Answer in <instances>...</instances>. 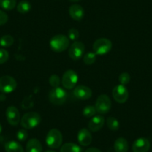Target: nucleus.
<instances>
[{
  "instance_id": "4",
  "label": "nucleus",
  "mask_w": 152,
  "mask_h": 152,
  "mask_svg": "<svg viewBox=\"0 0 152 152\" xmlns=\"http://www.w3.org/2000/svg\"><path fill=\"white\" fill-rule=\"evenodd\" d=\"M112 42L107 38H99L94 42L93 49L96 55H104L107 54L112 49Z\"/></svg>"
},
{
  "instance_id": "22",
  "label": "nucleus",
  "mask_w": 152,
  "mask_h": 152,
  "mask_svg": "<svg viewBox=\"0 0 152 152\" xmlns=\"http://www.w3.org/2000/svg\"><path fill=\"white\" fill-rule=\"evenodd\" d=\"M17 5V0H0V7L5 11H11Z\"/></svg>"
},
{
  "instance_id": "7",
  "label": "nucleus",
  "mask_w": 152,
  "mask_h": 152,
  "mask_svg": "<svg viewBox=\"0 0 152 152\" xmlns=\"http://www.w3.org/2000/svg\"><path fill=\"white\" fill-rule=\"evenodd\" d=\"M111 107H112V102L110 99L109 96L105 94L100 95L98 97L95 105L96 112L102 115L107 113L110 110Z\"/></svg>"
},
{
  "instance_id": "11",
  "label": "nucleus",
  "mask_w": 152,
  "mask_h": 152,
  "mask_svg": "<svg viewBox=\"0 0 152 152\" xmlns=\"http://www.w3.org/2000/svg\"><path fill=\"white\" fill-rule=\"evenodd\" d=\"M7 120L12 126H17L20 122V114L19 110L14 106H9L6 110Z\"/></svg>"
},
{
  "instance_id": "8",
  "label": "nucleus",
  "mask_w": 152,
  "mask_h": 152,
  "mask_svg": "<svg viewBox=\"0 0 152 152\" xmlns=\"http://www.w3.org/2000/svg\"><path fill=\"white\" fill-rule=\"evenodd\" d=\"M17 86V81L11 76L4 75L0 78V92L2 93H12L16 90Z\"/></svg>"
},
{
  "instance_id": "32",
  "label": "nucleus",
  "mask_w": 152,
  "mask_h": 152,
  "mask_svg": "<svg viewBox=\"0 0 152 152\" xmlns=\"http://www.w3.org/2000/svg\"><path fill=\"white\" fill-rule=\"evenodd\" d=\"M9 58V54L8 51L4 49H0V64H3L7 62Z\"/></svg>"
},
{
  "instance_id": "27",
  "label": "nucleus",
  "mask_w": 152,
  "mask_h": 152,
  "mask_svg": "<svg viewBox=\"0 0 152 152\" xmlns=\"http://www.w3.org/2000/svg\"><path fill=\"white\" fill-rule=\"evenodd\" d=\"M49 84L52 86L53 88H55V87H58L61 84V79H60L59 76L57 75H52L50 76L49 80Z\"/></svg>"
},
{
  "instance_id": "39",
  "label": "nucleus",
  "mask_w": 152,
  "mask_h": 152,
  "mask_svg": "<svg viewBox=\"0 0 152 152\" xmlns=\"http://www.w3.org/2000/svg\"><path fill=\"white\" fill-rule=\"evenodd\" d=\"M45 152H55V151H51V150H49V151H45Z\"/></svg>"
},
{
  "instance_id": "5",
  "label": "nucleus",
  "mask_w": 152,
  "mask_h": 152,
  "mask_svg": "<svg viewBox=\"0 0 152 152\" xmlns=\"http://www.w3.org/2000/svg\"><path fill=\"white\" fill-rule=\"evenodd\" d=\"M67 98L66 92L61 87L52 89L49 93V102L55 105H62Z\"/></svg>"
},
{
  "instance_id": "9",
  "label": "nucleus",
  "mask_w": 152,
  "mask_h": 152,
  "mask_svg": "<svg viewBox=\"0 0 152 152\" xmlns=\"http://www.w3.org/2000/svg\"><path fill=\"white\" fill-rule=\"evenodd\" d=\"M85 51V46L81 41H75L69 49V56L73 61H78L83 57Z\"/></svg>"
},
{
  "instance_id": "30",
  "label": "nucleus",
  "mask_w": 152,
  "mask_h": 152,
  "mask_svg": "<svg viewBox=\"0 0 152 152\" xmlns=\"http://www.w3.org/2000/svg\"><path fill=\"white\" fill-rule=\"evenodd\" d=\"M28 134L26 129H20L17 132V138L20 142L26 141L28 138Z\"/></svg>"
},
{
  "instance_id": "24",
  "label": "nucleus",
  "mask_w": 152,
  "mask_h": 152,
  "mask_svg": "<svg viewBox=\"0 0 152 152\" xmlns=\"http://www.w3.org/2000/svg\"><path fill=\"white\" fill-rule=\"evenodd\" d=\"M107 125L110 131H116L119 128V122L114 117H108L106 120Z\"/></svg>"
},
{
  "instance_id": "20",
  "label": "nucleus",
  "mask_w": 152,
  "mask_h": 152,
  "mask_svg": "<svg viewBox=\"0 0 152 152\" xmlns=\"http://www.w3.org/2000/svg\"><path fill=\"white\" fill-rule=\"evenodd\" d=\"M61 152H82V148L75 143L67 142L61 146Z\"/></svg>"
},
{
  "instance_id": "14",
  "label": "nucleus",
  "mask_w": 152,
  "mask_h": 152,
  "mask_svg": "<svg viewBox=\"0 0 152 152\" xmlns=\"http://www.w3.org/2000/svg\"><path fill=\"white\" fill-rule=\"evenodd\" d=\"M78 141L82 146H88L91 144L93 141V137L87 128H81L78 133Z\"/></svg>"
},
{
  "instance_id": "10",
  "label": "nucleus",
  "mask_w": 152,
  "mask_h": 152,
  "mask_svg": "<svg viewBox=\"0 0 152 152\" xmlns=\"http://www.w3.org/2000/svg\"><path fill=\"white\" fill-rule=\"evenodd\" d=\"M112 95L114 100L119 104H123L126 102L129 97L128 89L125 87V85H122V84L116 86L113 89Z\"/></svg>"
},
{
  "instance_id": "34",
  "label": "nucleus",
  "mask_w": 152,
  "mask_h": 152,
  "mask_svg": "<svg viewBox=\"0 0 152 152\" xmlns=\"http://www.w3.org/2000/svg\"><path fill=\"white\" fill-rule=\"evenodd\" d=\"M85 152H102V151L96 148H90L87 149Z\"/></svg>"
},
{
  "instance_id": "36",
  "label": "nucleus",
  "mask_w": 152,
  "mask_h": 152,
  "mask_svg": "<svg viewBox=\"0 0 152 152\" xmlns=\"http://www.w3.org/2000/svg\"><path fill=\"white\" fill-rule=\"evenodd\" d=\"M107 152H116V151H115V150H114V149L110 148V149H109V151H108Z\"/></svg>"
},
{
  "instance_id": "35",
  "label": "nucleus",
  "mask_w": 152,
  "mask_h": 152,
  "mask_svg": "<svg viewBox=\"0 0 152 152\" xmlns=\"http://www.w3.org/2000/svg\"><path fill=\"white\" fill-rule=\"evenodd\" d=\"M5 93H2V94L0 95V101H4L5 99Z\"/></svg>"
},
{
  "instance_id": "3",
  "label": "nucleus",
  "mask_w": 152,
  "mask_h": 152,
  "mask_svg": "<svg viewBox=\"0 0 152 152\" xmlns=\"http://www.w3.org/2000/svg\"><path fill=\"white\" fill-rule=\"evenodd\" d=\"M46 142L50 148L57 149L61 147L63 142V136L61 131L57 128L49 130L46 137Z\"/></svg>"
},
{
  "instance_id": "6",
  "label": "nucleus",
  "mask_w": 152,
  "mask_h": 152,
  "mask_svg": "<svg viewBox=\"0 0 152 152\" xmlns=\"http://www.w3.org/2000/svg\"><path fill=\"white\" fill-rule=\"evenodd\" d=\"M78 74L72 69H68L64 73L61 79V84L64 88L67 90H71L75 87L76 84L78 83Z\"/></svg>"
},
{
  "instance_id": "16",
  "label": "nucleus",
  "mask_w": 152,
  "mask_h": 152,
  "mask_svg": "<svg viewBox=\"0 0 152 152\" xmlns=\"http://www.w3.org/2000/svg\"><path fill=\"white\" fill-rule=\"evenodd\" d=\"M105 119L102 116H96L92 118L88 123V128L92 132H97L103 128Z\"/></svg>"
},
{
  "instance_id": "29",
  "label": "nucleus",
  "mask_w": 152,
  "mask_h": 152,
  "mask_svg": "<svg viewBox=\"0 0 152 152\" xmlns=\"http://www.w3.org/2000/svg\"><path fill=\"white\" fill-rule=\"evenodd\" d=\"M131 81V76L128 72H123L119 75V81L122 85H126Z\"/></svg>"
},
{
  "instance_id": "33",
  "label": "nucleus",
  "mask_w": 152,
  "mask_h": 152,
  "mask_svg": "<svg viewBox=\"0 0 152 152\" xmlns=\"http://www.w3.org/2000/svg\"><path fill=\"white\" fill-rule=\"evenodd\" d=\"M8 20V17L6 13H5L2 10H0V26H3V25L6 24Z\"/></svg>"
},
{
  "instance_id": "18",
  "label": "nucleus",
  "mask_w": 152,
  "mask_h": 152,
  "mask_svg": "<svg viewBox=\"0 0 152 152\" xmlns=\"http://www.w3.org/2000/svg\"><path fill=\"white\" fill-rule=\"evenodd\" d=\"M43 147L37 139H31L26 144V152H42Z\"/></svg>"
},
{
  "instance_id": "23",
  "label": "nucleus",
  "mask_w": 152,
  "mask_h": 152,
  "mask_svg": "<svg viewBox=\"0 0 152 152\" xmlns=\"http://www.w3.org/2000/svg\"><path fill=\"white\" fill-rule=\"evenodd\" d=\"M14 39L11 35L6 34L2 36V37L0 38V45L2 46V47L8 48L10 46H12L14 44Z\"/></svg>"
},
{
  "instance_id": "37",
  "label": "nucleus",
  "mask_w": 152,
  "mask_h": 152,
  "mask_svg": "<svg viewBox=\"0 0 152 152\" xmlns=\"http://www.w3.org/2000/svg\"><path fill=\"white\" fill-rule=\"evenodd\" d=\"M69 1H71V2H78V1H80V0H69Z\"/></svg>"
},
{
  "instance_id": "15",
  "label": "nucleus",
  "mask_w": 152,
  "mask_h": 152,
  "mask_svg": "<svg viewBox=\"0 0 152 152\" xmlns=\"http://www.w3.org/2000/svg\"><path fill=\"white\" fill-rule=\"evenodd\" d=\"M69 14L72 20L75 21H81L84 17V10L80 5L74 4L69 8Z\"/></svg>"
},
{
  "instance_id": "13",
  "label": "nucleus",
  "mask_w": 152,
  "mask_h": 152,
  "mask_svg": "<svg viewBox=\"0 0 152 152\" xmlns=\"http://www.w3.org/2000/svg\"><path fill=\"white\" fill-rule=\"evenodd\" d=\"M151 148V143L148 139L141 137L134 142L132 150L134 152H148Z\"/></svg>"
},
{
  "instance_id": "19",
  "label": "nucleus",
  "mask_w": 152,
  "mask_h": 152,
  "mask_svg": "<svg viewBox=\"0 0 152 152\" xmlns=\"http://www.w3.org/2000/svg\"><path fill=\"white\" fill-rule=\"evenodd\" d=\"M5 149L6 152H24L23 146L18 142L11 140L5 143Z\"/></svg>"
},
{
  "instance_id": "1",
  "label": "nucleus",
  "mask_w": 152,
  "mask_h": 152,
  "mask_svg": "<svg viewBox=\"0 0 152 152\" xmlns=\"http://www.w3.org/2000/svg\"><path fill=\"white\" fill-rule=\"evenodd\" d=\"M69 39L64 34H57L50 40L49 45L52 51L55 52H62L69 46Z\"/></svg>"
},
{
  "instance_id": "25",
  "label": "nucleus",
  "mask_w": 152,
  "mask_h": 152,
  "mask_svg": "<svg viewBox=\"0 0 152 152\" xmlns=\"http://www.w3.org/2000/svg\"><path fill=\"white\" fill-rule=\"evenodd\" d=\"M83 61L86 65H92L96 62V55L93 52H87L83 57Z\"/></svg>"
},
{
  "instance_id": "26",
  "label": "nucleus",
  "mask_w": 152,
  "mask_h": 152,
  "mask_svg": "<svg viewBox=\"0 0 152 152\" xmlns=\"http://www.w3.org/2000/svg\"><path fill=\"white\" fill-rule=\"evenodd\" d=\"M96 113H97L96 112V107H95V106H93V105H87L83 110V115L87 118L93 117L96 114Z\"/></svg>"
},
{
  "instance_id": "31",
  "label": "nucleus",
  "mask_w": 152,
  "mask_h": 152,
  "mask_svg": "<svg viewBox=\"0 0 152 152\" xmlns=\"http://www.w3.org/2000/svg\"><path fill=\"white\" fill-rule=\"evenodd\" d=\"M21 105H22V107H23V109H28V108H31L33 107L34 101L32 100L31 96H29V97H26L23 99Z\"/></svg>"
},
{
  "instance_id": "12",
  "label": "nucleus",
  "mask_w": 152,
  "mask_h": 152,
  "mask_svg": "<svg viewBox=\"0 0 152 152\" xmlns=\"http://www.w3.org/2000/svg\"><path fill=\"white\" fill-rule=\"evenodd\" d=\"M73 94L79 100H87L90 99L93 95L91 89L87 86L79 85L75 87L73 90Z\"/></svg>"
},
{
  "instance_id": "38",
  "label": "nucleus",
  "mask_w": 152,
  "mask_h": 152,
  "mask_svg": "<svg viewBox=\"0 0 152 152\" xmlns=\"http://www.w3.org/2000/svg\"><path fill=\"white\" fill-rule=\"evenodd\" d=\"M2 125H1V124H0V133L2 132Z\"/></svg>"
},
{
  "instance_id": "21",
  "label": "nucleus",
  "mask_w": 152,
  "mask_h": 152,
  "mask_svg": "<svg viewBox=\"0 0 152 152\" xmlns=\"http://www.w3.org/2000/svg\"><path fill=\"white\" fill-rule=\"evenodd\" d=\"M17 11L20 14H27L31 9V5L27 0H23V1L19 2L17 6Z\"/></svg>"
},
{
  "instance_id": "2",
  "label": "nucleus",
  "mask_w": 152,
  "mask_h": 152,
  "mask_svg": "<svg viewBox=\"0 0 152 152\" xmlns=\"http://www.w3.org/2000/svg\"><path fill=\"white\" fill-rule=\"evenodd\" d=\"M41 122V116L36 112H28L21 118V125L26 130H31L36 128Z\"/></svg>"
},
{
  "instance_id": "17",
  "label": "nucleus",
  "mask_w": 152,
  "mask_h": 152,
  "mask_svg": "<svg viewBox=\"0 0 152 152\" xmlns=\"http://www.w3.org/2000/svg\"><path fill=\"white\" fill-rule=\"evenodd\" d=\"M113 149L116 152H128L129 145L126 139L123 137H119L116 139L114 142Z\"/></svg>"
},
{
  "instance_id": "28",
  "label": "nucleus",
  "mask_w": 152,
  "mask_h": 152,
  "mask_svg": "<svg viewBox=\"0 0 152 152\" xmlns=\"http://www.w3.org/2000/svg\"><path fill=\"white\" fill-rule=\"evenodd\" d=\"M79 37V32L76 28H72L69 29L68 31V38L69 39V40L72 41H77V40Z\"/></svg>"
}]
</instances>
